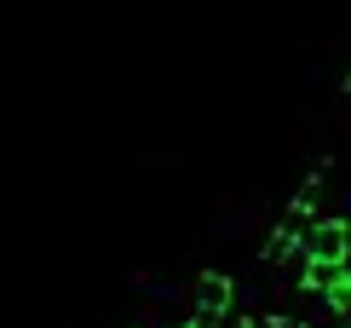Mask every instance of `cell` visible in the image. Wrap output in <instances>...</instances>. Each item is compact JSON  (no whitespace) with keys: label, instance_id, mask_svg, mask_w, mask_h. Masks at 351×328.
<instances>
[{"label":"cell","instance_id":"cell-3","mask_svg":"<svg viewBox=\"0 0 351 328\" xmlns=\"http://www.w3.org/2000/svg\"><path fill=\"white\" fill-rule=\"evenodd\" d=\"M300 231H305L300 219H288V213H282V225L265 236V253H259V259H265V265H288V259L300 253Z\"/></svg>","mask_w":351,"mask_h":328},{"label":"cell","instance_id":"cell-4","mask_svg":"<svg viewBox=\"0 0 351 328\" xmlns=\"http://www.w3.org/2000/svg\"><path fill=\"white\" fill-rule=\"evenodd\" d=\"M259 328H305L300 317H259Z\"/></svg>","mask_w":351,"mask_h":328},{"label":"cell","instance_id":"cell-6","mask_svg":"<svg viewBox=\"0 0 351 328\" xmlns=\"http://www.w3.org/2000/svg\"><path fill=\"white\" fill-rule=\"evenodd\" d=\"M340 328H351V323H340Z\"/></svg>","mask_w":351,"mask_h":328},{"label":"cell","instance_id":"cell-1","mask_svg":"<svg viewBox=\"0 0 351 328\" xmlns=\"http://www.w3.org/2000/svg\"><path fill=\"white\" fill-rule=\"evenodd\" d=\"M300 253L305 259H346L351 253V219H311L300 231Z\"/></svg>","mask_w":351,"mask_h":328},{"label":"cell","instance_id":"cell-5","mask_svg":"<svg viewBox=\"0 0 351 328\" xmlns=\"http://www.w3.org/2000/svg\"><path fill=\"white\" fill-rule=\"evenodd\" d=\"M179 328H208V323H202V317H190V323H179Z\"/></svg>","mask_w":351,"mask_h":328},{"label":"cell","instance_id":"cell-2","mask_svg":"<svg viewBox=\"0 0 351 328\" xmlns=\"http://www.w3.org/2000/svg\"><path fill=\"white\" fill-rule=\"evenodd\" d=\"M190 305H196V317L213 328L219 317H230V305H237V282H230L225 271H202L196 288H190Z\"/></svg>","mask_w":351,"mask_h":328}]
</instances>
